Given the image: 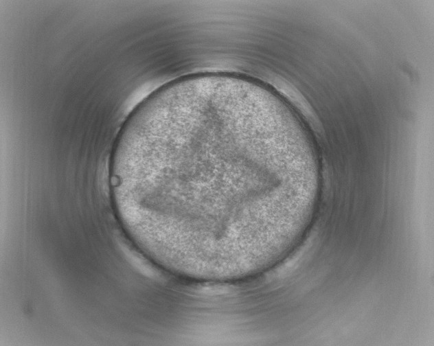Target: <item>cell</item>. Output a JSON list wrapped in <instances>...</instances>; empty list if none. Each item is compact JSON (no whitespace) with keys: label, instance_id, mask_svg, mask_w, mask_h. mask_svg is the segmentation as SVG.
Wrapping results in <instances>:
<instances>
[{"label":"cell","instance_id":"cell-1","mask_svg":"<svg viewBox=\"0 0 434 346\" xmlns=\"http://www.w3.org/2000/svg\"><path fill=\"white\" fill-rule=\"evenodd\" d=\"M112 176L147 250L209 274L250 268L279 245L292 207L282 147L252 116H168L115 150Z\"/></svg>","mask_w":434,"mask_h":346}]
</instances>
